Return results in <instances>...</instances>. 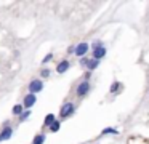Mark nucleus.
Segmentation results:
<instances>
[{
    "label": "nucleus",
    "instance_id": "13",
    "mask_svg": "<svg viewBox=\"0 0 149 144\" xmlns=\"http://www.w3.org/2000/svg\"><path fill=\"white\" fill-rule=\"evenodd\" d=\"M45 139H47V134L45 133H37L36 136H34V139H32V144H43V143H45Z\"/></svg>",
    "mask_w": 149,
    "mask_h": 144
},
{
    "label": "nucleus",
    "instance_id": "19",
    "mask_svg": "<svg viewBox=\"0 0 149 144\" xmlns=\"http://www.w3.org/2000/svg\"><path fill=\"white\" fill-rule=\"evenodd\" d=\"M98 47H104L103 40H95L93 43H91V50H93V48H98Z\"/></svg>",
    "mask_w": 149,
    "mask_h": 144
},
{
    "label": "nucleus",
    "instance_id": "22",
    "mask_svg": "<svg viewBox=\"0 0 149 144\" xmlns=\"http://www.w3.org/2000/svg\"><path fill=\"white\" fill-rule=\"evenodd\" d=\"M90 79H91V72H88V70H87V72L84 74V79H82V80H85V82H90Z\"/></svg>",
    "mask_w": 149,
    "mask_h": 144
},
{
    "label": "nucleus",
    "instance_id": "18",
    "mask_svg": "<svg viewBox=\"0 0 149 144\" xmlns=\"http://www.w3.org/2000/svg\"><path fill=\"white\" fill-rule=\"evenodd\" d=\"M53 53H48V54H45V56H43V59H42V66L43 67H47V64L50 63V61H53Z\"/></svg>",
    "mask_w": 149,
    "mask_h": 144
},
{
    "label": "nucleus",
    "instance_id": "4",
    "mask_svg": "<svg viewBox=\"0 0 149 144\" xmlns=\"http://www.w3.org/2000/svg\"><path fill=\"white\" fill-rule=\"evenodd\" d=\"M43 90V80L42 79H32L27 85V93H32V95H39Z\"/></svg>",
    "mask_w": 149,
    "mask_h": 144
},
{
    "label": "nucleus",
    "instance_id": "20",
    "mask_svg": "<svg viewBox=\"0 0 149 144\" xmlns=\"http://www.w3.org/2000/svg\"><path fill=\"white\" fill-rule=\"evenodd\" d=\"M88 61H90V58L85 56V58H80V61H79V63H80V66H82V67H87Z\"/></svg>",
    "mask_w": 149,
    "mask_h": 144
},
{
    "label": "nucleus",
    "instance_id": "10",
    "mask_svg": "<svg viewBox=\"0 0 149 144\" xmlns=\"http://www.w3.org/2000/svg\"><path fill=\"white\" fill-rule=\"evenodd\" d=\"M100 64H101V61L90 58V61H88V64H87V70L88 72H93V70H96L98 67H100Z\"/></svg>",
    "mask_w": 149,
    "mask_h": 144
},
{
    "label": "nucleus",
    "instance_id": "5",
    "mask_svg": "<svg viewBox=\"0 0 149 144\" xmlns=\"http://www.w3.org/2000/svg\"><path fill=\"white\" fill-rule=\"evenodd\" d=\"M90 43H87V42H80V43H77L75 45V51H74V54L80 59V58H85L87 56V53L90 51Z\"/></svg>",
    "mask_w": 149,
    "mask_h": 144
},
{
    "label": "nucleus",
    "instance_id": "6",
    "mask_svg": "<svg viewBox=\"0 0 149 144\" xmlns=\"http://www.w3.org/2000/svg\"><path fill=\"white\" fill-rule=\"evenodd\" d=\"M36 102H37V95L27 93V95L23 98V102H21V104L24 106V109H26V111H31V109L36 106Z\"/></svg>",
    "mask_w": 149,
    "mask_h": 144
},
{
    "label": "nucleus",
    "instance_id": "16",
    "mask_svg": "<svg viewBox=\"0 0 149 144\" xmlns=\"http://www.w3.org/2000/svg\"><path fill=\"white\" fill-rule=\"evenodd\" d=\"M59 128H61V120H59V118H56V120L53 122V125L48 128V130L52 131V133H56V131H59Z\"/></svg>",
    "mask_w": 149,
    "mask_h": 144
},
{
    "label": "nucleus",
    "instance_id": "14",
    "mask_svg": "<svg viewBox=\"0 0 149 144\" xmlns=\"http://www.w3.org/2000/svg\"><path fill=\"white\" fill-rule=\"evenodd\" d=\"M39 75H40V79H48L50 75H52V69H48V67H42L40 69V72H39Z\"/></svg>",
    "mask_w": 149,
    "mask_h": 144
},
{
    "label": "nucleus",
    "instance_id": "17",
    "mask_svg": "<svg viewBox=\"0 0 149 144\" xmlns=\"http://www.w3.org/2000/svg\"><path fill=\"white\" fill-rule=\"evenodd\" d=\"M101 134H119V130H116V128H112V127H107L101 131Z\"/></svg>",
    "mask_w": 149,
    "mask_h": 144
},
{
    "label": "nucleus",
    "instance_id": "1",
    "mask_svg": "<svg viewBox=\"0 0 149 144\" xmlns=\"http://www.w3.org/2000/svg\"><path fill=\"white\" fill-rule=\"evenodd\" d=\"M75 112V104L72 101H66L64 104L61 106V109H59V120H66V118L72 117Z\"/></svg>",
    "mask_w": 149,
    "mask_h": 144
},
{
    "label": "nucleus",
    "instance_id": "7",
    "mask_svg": "<svg viewBox=\"0 0 149 144\" xmlns=\"http://www.w3.org/2000/svg\"><path fill=\"white\" fill-rule=\"evenodd\" d=\"M69 69H71V61H69V59H61L58 64H56V69L55 70L59 74V75H63V74H66Z\"/></svg>",
    "mask_w": 149,
    "mask_h": 144
},
{
    "label": "nucleus",
    "instance_id": "3",
    "mask_svg": "<svg viewBox=\"0 0 149 144\" xmlns=\"http://www.w3.org/2000/svg\"><path fill=\"white\" fill-rule=\"evenodd\" d=\"M13 133H15V130L10 125V120H5L3 127L0 128V143H2V141H8L11 136H13Z\"/></svg>",
    "mask_w": 149,
    "mask_h": 144
},
{
    "label": "nucleus",
    "instance_id": "21",
    "mask_svg": "<svg viewBox=\"0 0 149 144\" xmlns=\"http://www.w3.org/2000/svg\"><path fill=\"white\" fill-rule=\"evenodd\" d=\"M74 51H75V45H69L68 50H66V53H68V54H74Z\"/></svg>",
    "mask_w": 149,
    "mask_h": 144
},
{
    "label": "nucleus",
    "instance_id": "8",
    "mask_svg": "<svg viewBox=\"0 0 149 144\" xmlns=\"http://www.w3.org/2000/svg\"><path fill=\"white\" fill-rule=\"evenodd\" d=\"M106 54H107L106 47H98V48H93V50H91V58H93V59L101 61L103 58H106Z\"/></svg>",
    "mask_w": 149,
    "mask_h": 144
},
{
    "label": "nucleus",
    "instance_id": "11",
    "mask_svg": "<svg viewBox=\"0 0 149 144\" xmlns=\"http://www.w3.org/2000/svg\"><path fill=\"white\" fill-rule=\"evenodd\" d=\"M24 111H26V109H24V106L19 102V104H15V106H13V109H11V114H13V117H19V115L23 114Z\"/></svg>",
    "mask_w": 149,
    "mask_h": 144
},
{
    "label": "nucleus",
    "instance_id": "2",
    "mask_svg": "<svg viewBox=\"0 0 149 144\" xmlns=\"http://www.w3.org/2000/svg\"><path fill=\"white\" fill-rule=\"evenodd\" d=\"M90 90H91L90 82H85V80H80V82L77 83V86H75V96L82 99V98H85V96H88Z\"/></svg>",
    "mask_w": 149,
    "mask_h": 144
},
{
    "label": "nucleus",
    "instance_id": "9",
    "mask_svg": "<svg viewBox=\"0 0 149 144\" xmlns=\"http://www.w3.org/2000/svg\"><path fill=\"white\" fill-rule=\"evenodd\" d=\"M122 90H123V85H122V82H119V80H116V82H112V85H111V88H109V93H111V95H114V96H117L119 93H122Z\"/></svg>",
    "mask_w": 149,
    "mask_h": 144
},
{
    "label": "nucleus",
    "instance_id": "12",
    "mask_svg": "<svg viewBox=\"0 0 149 144\" xmlns=\"http://www.w3.org/2000/svg\"><path fill=\"white\" fill-rule=\"evenodd\" d=\"M56 120V115L55 114H47L45 115V118H43V127H47V128H50L53 125V122Z\"/></svg>",
    "mask_w": 149,
    "mask_h": 144
},
{
    "label": "nucleus",
    "instance_id": "15",
    "mask_svg": "<svg viewBox=\"0 0 149 144\" xmlns=\"http://www.w3.org/2000/svg\"><path fill=\"white\" fill-rule=\"evenodd\" d=\"M31 114H32L31 111H24L23 114L18 117V122H19V123H24V122H27V120H29V117H31Z\"/></svg>",
    "mask_w": 149,
    "mask_h": 144
}]
</instances>
